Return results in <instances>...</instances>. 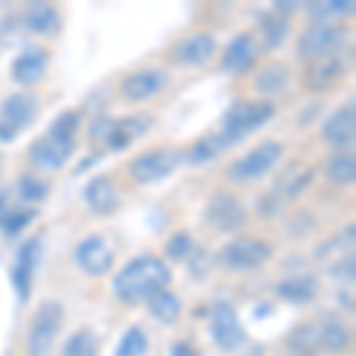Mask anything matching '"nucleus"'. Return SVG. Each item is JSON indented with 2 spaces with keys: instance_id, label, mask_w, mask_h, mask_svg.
<instances>
[{
  "instance_id": "79ce46f5",
  "label": "nucleus",
  "mask_w": 356,
  "mask_h": 356,
  "mask_svg": "<svg viewBox=\"0 0 356 356\" xmlns=\"http://www.w3.org/2000/svg\"><path fill=\"white\" fill-rule=\"evenodd\" d=\"M3 166H5V159H3V154H0V171H3Z\"/></svg>"
},
{
  "instance_id": "ddd939ff",
  "label": "nucleus",
  "mask_w": 356,
  "mask_h": 356,
  "mask_svg": "<svg viewBox=\"0 0 356 356\" xmlns=\"http://www.w3.org/2000/svg\"><path fill=\"white\" fill-rule=\"evenodd\" d=\"M41 259H43V240L33 235V238H29L19 247L13 266V285L22 302H29V297H31L33 275H36V268L41 266Z\"/></svg>"
},
{
  "instance_id": "58836bf2",
  "label": "nucleus",
  "mask_w": 356,
  "mask_h": 356,
  "mask_svg": "<svg viewBox=\"0 0 356 356\" xmlns=\"http://www.w3.org/2000/svg\"><path fill=\"white\" fill-rule=\"evenodd\" d=\"M330 273L335 275V278H340L342 283H354V257H342L337 264H332L330 266Z\"/></svg>"
},
{
  "instance_id": "7ed1b4c3",
  "label": "nucleus",
  "mask_w": 356,
  "mask_h": 356,
  "mask_svg": "<svg viewBox=\"0 0 356 356\" xmlns=\"http://www.w3.org/2000/svg\"><path fill=\"white\" fill-rule=\"evenodd\" d=\"M283 159V145L278 140H264L250 152L228 166V178L233 183H252L268 176Z\"/></svg>"
},
{
  "instance_id": "1a4fd4ad",
  "label": "nucleus",
  "mask_w": 356,
  "mask_h": 356,
  "mask_svg": "<svg viewBox=\"0 0 356 356\" xmlns=\"http://www.w3.org/2000/svg\"><path fill=\"white\" fill-rule=\"evenodd\" d=\"M204 219L219 233H235L245 226L247 209L233 193L216 191L204 204Z\"/></svg>"
},
{
  "instance_id": "9b49d317",
  "label": "nucleus",
  "mask_w": 356,
  "mask_h": 356,
  "mask_svg": "<svg viewBox=\"0 0 356 356\" xmlns=\"http://www.w3.org/2000/svg\"><path fill=\"white\" fill-rule=\"evenodd\" d=\"M74 150H76V140H69V138L48 131L29 145V162L41 171H57L74 157Z\"/></svg>"
},
{
  "instance_id": "ea45409f",
  "label": "nucleus",
  "mask_w": 356,
  "mask_h": 356,
  "mask_svg": "<svg viewBox=\"0 0 356 356\" xmlns=\"http://www.w3.org/2000/svg\"><path fill=\"white\" fill-rule=\"evenodd\" d=\"M171 356H197V354H195V349L188 342H178L171 349Z\"/></svg>"
},
{
  "instance_id": "4c0bfd02",
  "label": "nucleus",
  "mask_w": 356,
  "mask_h": 356,
  "mask_svg": "<svg viewBox=\"0 0 356 356\" xmlns=\"http://www.w3.org/2000/svg\"><path fill=\"white\" fill-rule=\"evenodd\" d=\"M112 131H114V119L105 117V114H97L88 126V138L95 147L107 150V143H110V138H112Z\"/></svg>"
},
{
  "instance_id": "20e7f679",
  "label": "nucleus",
  "mask_w": 356,
  "mask_h": 356,
  "mask_svg": "<svg viewBox=\"0 0 356 356\" xmlns=\"http://www.w3.org/2000/svg\"><path fill=\"white\" fill-rule=\"evenodd\" d=\"M65 323V309L60 302L50 300L38 307V312L31 318V328L26 335V352L29 356H45L53 349V344L60 335V328Z\"/></svg>"
},
{
  "instance_id": "473e14b6",
  "label": "nucleus",
  "mask_w": 356,
  "mask_h": 356,
  "mask_svg": "<svg viewBox=\"0 0 356 356\" xmlns=\"http://www.w3.org/2000/svg\"><path fill=\"white\" fill-rule=\"evenodd\" d=\"M145 354H147L145 330L138 328V325H131V328L122 335V340H119L114 356H145Z\"/></svg>"
},
{
  "instance_id": "f257e3e1",
  "label": "nucleus",
  "mask_w": 356,
  "mask_h": 356,
  "mask_svg": "<svg viewBox=\"0 0 356 356\" xmlns=\"http://www.w3.org/2000/svg\"><path fill=\"white\" fill-rule=\"evenodd\" d=\"M171 280L169 266L152 254H143L131 259L119 268L112 280L114 297L124 304H138L162 292Z\"/></svg>"
},
{
  "instance_id": "dca6fc26",
  "label": "nucleus",
  "mask_w": 356,
  "mask_h": 356,
  "mask_svg": "<svg viewBox=\"0 0 356 356\" xmlns=\"http://www.w3.org/2000/svg\"><path fill=\"white\" fill-rule=\"evenodd\" d=\"M169 83V76L162 69H140V72H134L129 76H124L122 86V97L129 102H145L152 100L154 95H159Z\"/></svg>"
},
{
  "instance_id": "39448f33",
  "label": "nucleus",
  "mask_w": 356,
  "mask_h": 356,
  "mask_svg": "<svg viewBox=\"0 0 356 356\" xmlns=\"http://www.w3.org/2000/svg\"><path fill=\"white\" fill-rule=\"evenodd\" d=\"M273 250L261 238H235L226 243L219 252V264L226 271H257L271 259Z\"/></svg>"
},
{
  "instance_id": "6e6552de",
  "label": "nucleus",
  "mask_w": 356,
  "mask_h": 356,
  "mask_svg": "<svg viewBox=\"0 0 356 356\" xmlns=\"http://www.w3.org/2000/svg\"><path fill=\"white\" fill-rule=\"evenodd\" d=\"M347 41V31L342 26H337L335 22H316V24L307 26L300 33L297 41V55L302 60L312 62L316 57H323L328 53H335L340 45Z\"/></svg>"
},
{
  "instance_id": "5701e85b",
  "label": "nucleus",
  "mask_w": 356,
  "mask_h": 356,
  "mask_svg": "<svg viewBox=\"0 0 356 356\" xmlns=\"http://www.w3.org/2000/svg\"><path fill=\"white\" fill-rule=\"evenodd\" d=\"M290 69L280 62H271V65L261 67L254 76V90L264 97H275L280 93H285L290 86Z\"/></svg>"
},
{
  "instance_id": "f8f14e48",
  "label": "nucleus",
  "mask_w": 356,
  "mask_h": 356,
  "mask_svg": "<svg viewBox=\"0 0 356 356\" xmlns=\"http://www.w3.org/2000/svg\"><path fill=\"white\" fill-rule=\"evenodd\" d=\"M74 261L90 278H100V275L110 273L114 266V250L105 238L100 235H88L74 250Z\"/></svg>"
},
{
  "instance_id": "a211bd4d",
  "label": "nucleus",
  "mask_w": 356,
  "mask_h": 356,
  "mask_svg": "<svg viewBox=\"0 0 356 356\" xmlns=\"http://www.w3.org/2000/svg\"><path fill=\"white\" fill-rule=\"evenodd\" d=\"M48 67H50V53L45 48L33 45V48L22 50L15 57L10 74H13V79L19 86H36L48 74Z\"/></svg>"
},
{
  "instance_id": "7c9ffc66",
  "label": "nucleus",
  "mask_w": 356,
  "mask_h": 356,
  "mask_svg": "<svg viewBox=\"0 0 356 356\" xmlns=\"http://www.w3.org/2000/svg\"><path fill=\"white\" fill-rule=\"evenodd\" d=\"M354 0H321V3H309L307 13L309 17H314L316 22H330L337 17L352 15L354 13Z\"/></svg>"
},
{
  "instance_id": "c756f323",
  "label": "nucleus",
  "mask_w": 356,
  "mask_h": 356,
  "mask_svg": "<svg viewBox=\"0 0 356 356\" xmlns=\"http://www.w3.org/2000/svg\"><path fill=\"white\" fill-rule=\"evenodd\" d=\"M97 352H100V337L90 328L72 332L65 342V356H97Z\"/></svg>"
},
{
  "instance_id": "2f4dec72",
  "label": "nucleus",
  "mask_w": 356,
  "mask_h": 356,
  "mask_svg": "<svg viewBox=\"0 0 356 356\" xmlns=\"http://www.w3.org/2000/svg\"><path fill=\"white\" fill-rule=\"evenodd\" d=\"M17 193H19V197L24 200V202H43L45 197H48L50 193V186L43 181V178L33 176V174H22L17 178Z\"/></svg>"
},
{
  "instance_id": "b1692460",
  "label": "nucleus",
  "mask_w": 356,
  "mask_h": 356,
  "mask_svg": "<svg viewBox=\"0 0 356 356\" xmlns=\"http://www.w3.org/2000/svg\"><path fill=\"white\" fill-rule=\"evenodd\" d=\"M228 147L231 145H228L226 138L221 134H207L200 138V140H195L186 152H181V159H186V162L193 166H200V164H207V162H211V159L221 157Z\"/></svg>"
},
{
  "instance_id": "aec40b11",
  "label": "nucleus",
  "mask_w": 356,
  "mask_h": 356,
  "mask_svg": "<svg viewBox=\"0 0 356 356\" xmlns=\"http://www.w3.org/2000/svg\"><path fill=\"white\" fill-rule=\"evenodd\" d=\"M259 41L252 31H240L231 43L226 45L221 57V69L226 74H243L252 67L257 57Z\"/></svg>"
},
{
  "instance_id": "cd10ccee",
  "label": "nucleus",
  "mask_w": 356,
  "mask_h": 356,
  "mask_svg": "<svg viewBox=\"0 0 356 356\" xmlns=\"http://www.w3.org/2000/svg\"><path fill=\"white\" fill-rule=\"evenodd\" d=\"M150 304H147V312H150L152 318H157L159 323L164 325H171L174 321L181 316V300H178L176 295H171V292H157L154 297H150L147 300Z\"/></svg>"
},
{
  "instance_id": "0eeeda50",
  "label": "nucleus",
  "mask_w": 356,
  "mask_h": 356,
  "mask_svg": "<svg viewBox=\"0 0 356 356\" xmlns=\"http://www.w3.org/2000/svg\"><path fill=\"white\" fill-rule=\"evenodd\" d=\"M178 164H181V152L178 150H171V147L147 150L129 162V176L140 186H150V183L169 178Z\"/></svg>"
},
{
  "instance_id": "a19ab883",
  "label": "nucleus",
  "mask_w": 356,
  "mask_h": 356,
  "mask_svg": "<svg viewBox=\"0 0 356 356\" xmlns=\"http://www.w3.org/2000/svg\"><path fill=\"white\" fill-rule=\"evenodd\" d=\"M10 209H13V207H10V195L5 191H0V226H3V221Z\"/></svg>"
},
{
  "instance_id": "f704fd0d",
  "label": "nucleus",
  "mask_w": 356,
  "mask_h": 356,
  "mask_svg": "<svg viewBox=\"0 0 356 356\" xmlns=\"http://www.w3.org/2000/svg\"><path fill=\"white\" fill-rule=\"evenodd\" d=\"M195 252H197L195 240L188 233H183V231L171 235L169 243H166V257H169V259H174V261H188Z\"/></svg>"
},
{
  "instance_id": "72a5a7b5",
  "label": "nucleus",
  "mask_w": 356,
  "mask_h": 356,
  "mask_svg": "<svg viewBox=\"0 0 356 356\" xmlns=\"http://www.w3.org/2000/svg\"><path fill=\"white\" fill-rule=\"evenodd\" d=\"M36 219V209H10L5 216L0 233L8 235V238H17L24 228H29V223Z\"/></svg>"
},
{
  "instance_id": "bb28decb",
  "label": "nucleus",
  "mask_w": 356,
  "mask_h": 356,
  "mask_svg": "<svg viewBox=\"0 0 356 356\" xmlns=\"http://www.w3.org/2000/svg\"><path fill=\"white\" fill-rule=\"evenodd\" d=\"M325 178L335 186H352L356 178V157L352 150L332 154L325 164Z\"/></svg>"
},
{
  "instance_id": "412c9836",
  "label": "nucleus",
  "mask_w": 356,
  "mask_h": 356,
  "mask_svg": "<svg viewBox=\"0 0 356 356\" xmlns=\"http://www.w3.org/2000/svg\"><path fill=\"white\" fill-rule=\"evenodd\" d=\"M152 129V117L145 112H138V114H129L124 119H114V131H112V138L107 143V150L112 152H119V150H126L134 140H138L140 136H145L147 131Z\"/></svg>"
},
{
  "instance_id": "6ab92c4d",
  "label": "nucleus",
  "mask_w": 356,
  "mask_h": 356,
  "mask_svg": "<svg viewBox=\"0 0 356 356\" xmlns=\"http://www.w3.org/2000/svg\"><path fill=\"white\" fill-rule=\"evenodd\" d=\"M83 202L95 214H114L122 204V195H119V186L110 176H95L86 183L83 188Z\"/></svg>"
},
{
  "instance_id": "4468645a",
  "label": "nucleus",
  "mask_w": 356,
  "mask_h": 356,
  "mask_svg": "<svg viewBox=\"0 0 356 356\" xmlns=\"http://www.w3.org/2000/svg\"><path fill=\"white\" fill-rule=\"evenodd\" d=\"M354 136H356V105L354 100H349L325 117L323 126H321V138L330 147L347 150L354 143Z\"/></svg>"
},
{
  "instance_id": "e433bc0d",
  "label": "nucleus",
  "mask_w": 356,
  "mask_h": 356,
  "mask_svg": "<svg viewBox=\"0 0 356 356\" xmlns=\"http://www.w3.org/2000/svg\"><path fill=\"white\" fill-rule=\"evenodd\" d=\"M79 126H81V117H79V112L67 110V112L57 114V119L50 124L48 131H50V134H55V136L69 138V140H76Z\"/></svg>"
},
{
  "instance_id": "393cba45",
  "label": "nucleus",
  "mask_w": 356,
  "mask_h": 356,
  "mask_svg": "<svg viewBox=\"0 0 356 356\" xmlns=\"http://www.w3.org/2000/svg\"><path fill=\"white\" fill-rule=\"evenodd\" d=\"M259 33H261V43L266 50L283 48V43L288 41V36H290L288 17L273 13V10L259 15Z\"/></svg>"
},
{
  "instance_id": "a878e982",
  "label": "nucleus",
  "mask_w": 356,
  "mask_h": 356,
  "mask_svg": "<svg viewBox=\"0 0 356 356\" xmlns=\"http://www.w3.org/2000/svg\"><path fill=\"white\" fill-rule=\"evenodd\" d=\"M275 292H278V297L285 302L309 304L316 300V295H318V283H316V278H312V275H297V278L278 283Z\"/></svg>"
},
{
  "instance_id": "4be33fe9",
  "label": "nucleus",
  "mask_w": 356,
  "mask_h": 356,
  "mask_svg": "<svg viewBox=\"0 0 356 356\" xmlns=\"http://www.w3.org/2000/svg\"><path fill=\"white\" fill-rule=\"evenodd\" d=\"M24 26L36 36H55L62 29V17L50 3H29L24 10Z\"/></svg>"
},
{
  "instance_id": "f3484780",
  "label": "nucleus",
  "mask_w": 356,
  "mask_h": 356,
  "mask_svg": "<svg viewBox=\"0 0 356 356\" xmlns=\"http://www.w3.org/2000/svg\"><path fill=\"white\" fill-rule=\"evenodd\" d=\"M216 53V38L207 31L181 38L171 50V62L178 67H202Z\"/></svg>"
},
{
  "instance_id": "f03ea898",
  "label": "nucleus",
  "mask_w": 356,
  "mask_h": 356,
  "mask_svg": "<svg viewBox=\"0 0 356 356\" xmlns=\"http://www.w3.org/2000/svg\"><path fill=\"white\" fill-rule=\"evenodd\" d=\"M275 117V107L268 100H238L226 110L221 119L219 134L226 138L228 145L245 140L250 134L259 131Z\"/></svg>"
},
{
  "instance_id": "c85d7f7f",
  "label": "nucleus",
  "mask_w": 356,
  "mask_h": 356,
  "mask_svg": "<svg viewBox=\"0 0 356 356\" xmlns=\"http://www.w3.org/2000/svg\"><path fill=\"white\" fill-rule=\"evenodd\" d=\"M318 344L332 354H340V352H347L349 349V344H352V335H349V330L344 328L342 323H337V321H328V323H323L318 328Z\"/></svg>"
},
{
  "instance_id": "423d86ee",
  "label": "nucleus",
  "mask_w": 356,
  "mask_h": 356,
  "mask_svg": "<svg viewBox=\"0 0 356 356\" xmlns=\"http://www.w3.org/2000/svg\"><path fill=\"white\" fill-rule=\"evenodd\" d=\"M38 100L31 93H13L0 105V143H13L36 122Z\"/></svg>"
},
{
  "instance_id": "9d476101",
  "label": "nucleus",
  "mask_w": 356,
  "mask_h": 356,
  "mask_svg": "<svg viewBox=\"0 0 356 356\" xmlns=\"http://www.w3.org/2000/svg\"><path fill=\"white\" fill-rule=\"evenodd\" d=\"M209 332L223 352H235L247 342L245 325L238 312L226 302H216L209 312Z\"/></svg>"
},
{
  "instance_id": "2eb2a0df",
  "label": "nucleus",
  "mask_w": 356,
  "mask_h": 356,
  "mask_svg": "<svg viewBox=\"0 0 356 356\" xmlns=\"http://www.w3.org/2000/svg\"><path fill=\"white\" fill-rule=\"evenodd\" d=\"M347 72V62L342 60V55L328 53L323 57H316L304 69V86L314 93H323V90L332 88Z\"/></svg>"
},
{
  "instance_id": "c9c22d12",
  "label": "nucleus",
  "mask_w": 356,
  "mask_h": 356,
  "mask_svg": "<svg viewBox=\"0 0 356 356\" xmlns=\"http://www.w3.org/2000/svg\"><path fill=\"white\" fill-rule=\"evenodd\" d=\"M290 344H292V349H297V352L314 354L316 349L321 347L318 344V328L312 323H304L302 328H297L295 332H292Z\"/></svg>"
}]
</instances>
